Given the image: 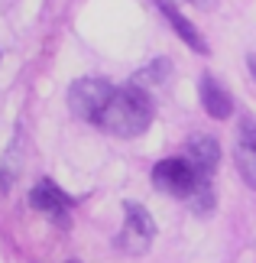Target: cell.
I'll use <instances>...</instances> for the list:
<instances>
[{
	"label": "cell",
	"instance_id": "1",
	"mask_svg": "<svg viewBox=\"0 0 256 263\" xmlns=\"http://www.w3.org/2000/svg\"><path fill=\"white\" fill-rule=\"evenodd\" d=\"M94 124L110 137H140L143 130L152 124V101H149V91L143 88H114L107 107L101 110V117Z\"/></svg>",
	"mask_w": 256,
	"mask_h": 263
},
{
	"label": "cell",
	"instance_id": "2",
	"mask_svg": "<svg viewBox=\"0 0 256 263\" xmlns=\"http://www.w3.org/2000/svg\"><path fill=\"white\" fill-rule=\"evenodd\" d=\"M208 179H201L194 169L188 166L185 156H172V159H162V163L152 166V185L166 195H175V198H191Z\"/></svg>",
	"mask_w": 256,
	"mask_h": 263
},
{
	"label": "cell",
	"instance_id": "3",
	"mask_svg": "<svg viewBox=\"0 0 256 263\" xmlns=\"http://www.w3.org/2000/svg\"><path fill=\"white\" fill-rule=\"evenodd\" d=\"M110 95H114V85L104 82V78H78V82L68 88V107H71L75 117L94 124L101 117V110L107 107Z\"/></svg>",
	"mask_w": 256,
	"mask_h": 263
},
{
	"label": "cell",
	"instance_id": "4",
	"mask_svg": "<svg viewBox=\"0 0 256 263\" xmlns=\"http://www.w3.org/2000/svg\"><path fill=\"white\" fill-rule=\"evenodd\" d=\"M156 237V221L149 218V211L140 201H127L124 205V231L117 237V247L127 250L133 257H143Z\"/></svg>",
	"mask_w": 256,
	"mask_h": 263
},
{
	"label": "cell",
	"instance_id": "5",
	"mask_svg": "<svg viewBox=\"0 0 256 263\" xmlns=\"http://www.w3.org/2000/svg\"><path fill=\"white\" fill-rule=\"evenodd\" d=\"M29 205H33L39 215H46L49 221H55V224H62V228L68 224L71 198L55 185L52 179H39V182H36L33 192H29Z\"/></svg>",
	"mask_w": 256,
	"mask_h": 263
},
{
	"label": "cell",
	"instance_id": "6",
	"mask_svg": "<svg viewBox=\"0 0 256 263\" xmlns=\"http://www.w3.org/2000/svg\"><path fill=\"white\" fill-rule=\"evenodd\" d=\"M185 159H188V166H191L201 179H211L214 169H218V163H221V143H218L214 137H208V134H198V137L188 140Z\"/></svg>",
	"mask_w": 256,
	"mask_h": 263
},
{
	"label": "cell",
	"instance_id": "7",
	"mask_svg": "<svg viewBox=\"0 0 256 263\" xmlns=\"http://www.w3.org/2000/svg\"><path fill=\"white\" fill-rule=\"evenodd\" d=\"M233 163H237V173L243 176V182L256 189V124L253 120H243L240 130H237Z\"/></svg>",
	"mask_w": 256,
	"mask_h": 263
},
{
	"label": "cell",
	"instance_id": "8",
	"mask_svg": "<svg viewBox=\"0 0 256 263\" xmlns=\"http://www.w3.org/2000/svg\"><path fill=\"white\" fill-rule=\"evenodd\" d=\"M198 98H201V107L208 110L214 120H227L230 110H233V101L214 75H201L198 78Z\"/></svg>",
	"mask_w": 256,
	"mask_h": 263
},
{
	"label": "cell",
	"instance_id": "9",
	"mask_svg": "<svg viewBox=\"0 0 256 263\" xmlns=\"http://www.w3.org/2000/svg\"><path fill=\"white\" fill-rule=\"evenodd\" d=\"M156 4H159V10H162V13H166L169 26L175 29V33H179V39H182V43H185V46L191 49V52H208V43L201 39V33L194 29V23H188V20L182 16L179 10L169 4V0H156Z\"/></svg>",
	"mask_w": 256,
	"mask_h": 263
},
{
	"label": "cell",
	"instance_id": "10",
	"mask_svg": "<svg viewBox=\"0 0 256 263\" xmlns=\"http://www.w3.org/2000/svg\"><path fill=\"white\" fill-rule=\"evenodd\" d=\"M19 166H23V134H16L13 143L4 153V163H0V192H10V185L19 176Z\"/></svg>",
	"mask_w": 256,
	"mask_h": 263
},
{
	"label": "cell",
	"instance_id": "11",
	"mask_svg": "<svg viewBox=\"0 0 256 263\" xmlns=\"http://www.w3.org/2000/svg\"><path fill=\"white\" fill-rule=\"evenodd\" d=\"M169 72H172V62H169V59H156V62L143 65L140 72L130 78V85H133V88H143V91H149V88H159V85L169 78Z\"/></svg>",
	"mask_w": 256,
	"mask_h": 263
},
{
	"label": "cell",
	"instance_id": "12",
	"mask_svg": "<svg viewBox=\"0 0 256 263\" xmlns=\"http://www.w3.org/2000/svg\"><path fill=\"white\" fill-rule=\"evenodd\" d=\"M247 65H250V72H253V78H256V52H253V55L247 59Z\"/></svg>",
	"mask_w": 256,
	"mask_h": 263
},
{
	"label": "cell",
	"instance_id": "13",
	"mask_svg": "<svg viewBox=\"0 0 256 263\" xmlns=\"http://www.w3.org/2000/svg\"><path fill=\"white\" fill-rule=\"evenodd\" d=\"M191 4H201V0H191Z\"/></svg>",
	"mask_w": 256,
	"mask_h": 263
},
{
	"label": "cell",
	"instance_id": "14",
	"mask_svg": "<svg viewBox=\"0 0 256 263\" xmlns=\"http://www.w3.org/2000/svg\"><path fill=\"white\" fill-rule=\"evenodd\" d=\"M68 263H78V260H68Z\"/></svg>",
	"mask_w": 256,
	"mask_h": 263
}]
</instances>
